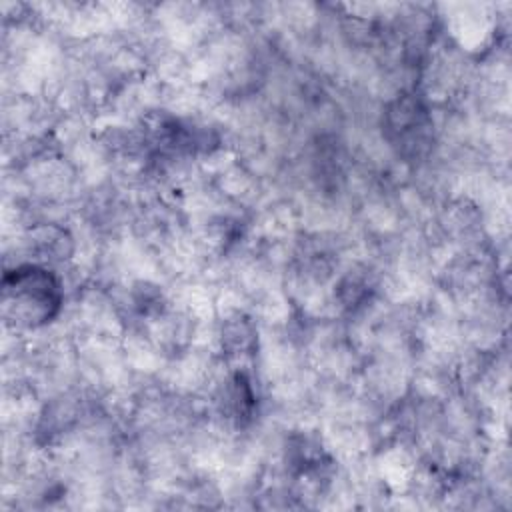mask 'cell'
I'll list each match as a JSON object with an SVG mask.
<instances>
[{"label": "cell", "instance_id": "6", "mask_svg": "<svg viewBox=\"0 0 512 512\" xmlns=\"http://www.w3.org/2000/svg\"><path fill=\"white\" fill-rule=\"evenodd\" d=\"M380 292V276L374 266L356 262L336 274L332 284V304L344 316H358L372 308Z\"/></svg>", "mask_w": 512, "mask_h": 512}, {"label": "cell", "instance_id": "3", "mask_svg": "<svg viewBox=\"0 0 512 512\" xmlns=\"http://www.w3.org/2000/svg\"><path fill=\"white\" fill-rule=\"evenodd\" d=\"M228 370L210 388V410L216 422L230 432L248 430L258 418V392L246 366Z\"/></svg>", "mask_w": 512, "mask_h": 512}, {"label": "cell", "instance_id": "2", "mask_svg": "<svg viewBox=\"0 0 512 512\" xmlns=\"http://www.w3.org/2000/svg\"><path fill=\"white\" fill-rule=\"evenodd\" d=\"M380 130L396 158L410 166L424 164L438 144L430 100L418 88L398 90L382 106Z\"/></svg>", "mask_w": 512, "mask_h": 512}, {"label": "cell", "instance_id": "4", "mask_svg": "<svg viewBox=\"0 0 512 512\" xmlns=\"http://www.w3.org/2000/svg\"><path fill=\"white\" fill-rule=\"evenodd\" d=\"M20 252L24 254L22 262L58 268L74 258L76 236L66 224L58 220L38 218L24 226L20 238Z\"/></svg>", "mask_w": 512, "mask_h": 512}, {"label": "cell", "instance_id": "1", "mask_svg": "<svg viewBox=\"0 0 512 512\" xmlns=\"http://www.w3.org/2000/svg\"><path fill=\"white\" fill-rule=\"evenodd\" d=\"M64 310V280L56 268L22 262L2 276V318L14 332L42 330Z\"/></svg>", "mask_w": 512, "mask_h": 512}, {"label": "cell", "instance_id": "5", "mask_svg": "<svg viewBox=\"0 0 512 512\" xmlns=\"http://www.w3.org/2000/svg\"><path fill=\"white\" fill-rule=\"evenodd\" d=\"M218 358L228 366H242L260 350L258 322L244 308H228L214 326Z\"/></svg>", "mask_w": 512, "mask_h": 512}]
</instances>
